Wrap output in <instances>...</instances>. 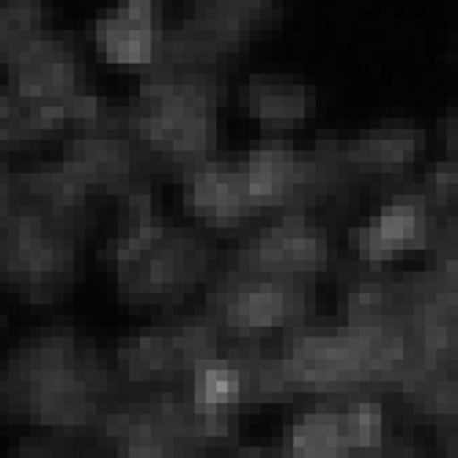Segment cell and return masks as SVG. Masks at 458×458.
I'll return each mask as SVG.
<instances>
[{
	"label": "cell",
	"instance_id": "cell-12",
	"mask_svg": "<svg viewBox=\"0 0 458 458\" xmlns=\"http://www.w3.org/2000/svg\"><path fill=\"white\" fill-rule=\"evenodd\" d=\"M426 135L411 127H382L362 132L349 148V165L354 174H370V176H395L401 174L409 159L423 151Z\"/></svg>",
	"mask_w": 458,
	"mask_h": 458
},
{
	"label": "cell",
	"instance_id": "cell-20",
	"mask_svg": "<svg viewBox=\"0 0 458 458\" xmlns=\"http://www.w3.org/2000/svg\"><path fill=\"white\" fill-rule=\"evenodd\" d=\"M426 198L431 206H445L458 192V168L455 165H439V168L428 171L426 176Z\"/></svg>",
	"mask_w": 458,
	"mask_h": 458
},
{
	"label": "cell",
	"instance_id": "cell-10",
	"mask_svg": "<svg viewBox=\"0 0 458 458\" xmlns=\"http://www.w3.org/2000/svg\"><path fill=\"white\" fill-rule=\"evenodd\" d=\"M247 190L259 200V206H283L302 198H310L308 187V165L305 154H297L294 148L269 143L261 148H253L242 162Z\"/></svg>",
	"mask_w": 458,
	"mask_h": 458
},
{
	"label": "cell",
	"instance_id": "cell-25",
	"mask_svg": "<svg viewBox=\"0 0 458 458\" xmlns=\"http://www.w3.org/2000/svg\"><path fill=\"white\" fill-rule=\"evenodd\" d=\"M0 329H4V316H0Z\"/></svg>",
	"mask_w": 458,
	"mask_h": 458
},
{
	"label": "cell",
	"instance_id": "cell-16",
	"mask_svg": "<svg viewBox=\"0 0 458 458\" xmlns=\"http://www.w3.org/2000/svg\"><path fill=\"white\" fill-rule=\"evenodd\" d=\"M346 450L357 455H370L385 447V418L377 401H360L344 411Z\"/></svg>",
	"mask_w": 458,
	"mask_h": 458
},
{
	"label": "cell",
	"instance_id": "cell-5",
	"mask_svg": "<svg viewBox=\"0 0 458 458\" xmlns=\"http://www.w3.org/2000/svg\"><path fill=\"white\" fill-rule=\"evenodd\" d=\"M327 256L329 247L321 231L302 215H285L267 233L236 247L228 269L253 277H308L327 264Z\"/></svg>",
	"mask_w": 458,
	"mask_h": 458
},
{
	"label": "cell",
	"instance_id": "cell-13",
	"mask_svg": "<svg viewBox=\"0 0 458 458\" xmlns=\"http://www.w3.org/2000/svg\"><path fill=\"white\" fill-rule=\"evenodd\" d=\"M291 453L310 455V458L349 453L346 434H344V411L316 409V411L300 414L294 428H291Z\"/></svg>",
	"mask_w": 458,
	"mask_h": 458
},
{
	"label": "cell",
	"instance_id": "cell-17",
	"mask_svg": "<svg viewBox=\"0 0 458 458\" xmlns=\"http://www.w3.org/2000/svg\"><path fill=\"white\" fill-rule=\"evenodd\" d=\"M45 138L38 132L33 113L25 99H20L9 86L0 89V154L20 151Z\"/></svg>",
	"mask_w": 458,
	"mask_h": 458
},
{
	"label": "cell",
	"instance_id": "cell-24",
	"mask_svg": "<svg viewBox=\"0 0 458 458\" xmlns=\"http://www.w3.org/2000/svg\"><path fill=\"white\" fill-rule=\"evenodd\" d=\"M6 58H9V41H6L4 30H0V64H6Z\"/></svg>",
	"mask_w": 458,
	"mask_h": 458
},
{
	"label": "cell",
	"instance_id": "cell-19",
	"mask_svg": "<svg viewBox=\"0 0 458 458\" xmlns=\"http://www.w3.org/2000/svg\"><path fill=\"white\" fill-rule=\"evenodd\" d=\"M357 256L365 264H390L395 259H401L406 250L382 228L379 220H368L357 228Z\"/></svg>",
	"mask_w": 458,
	"mask_h": 458
},
{
	"label": "cell",
	"instance_id": "cell-11",
	"mask_svg": "<svg viewBox=\"0 0 458 458\" xmlns=\"http://www.w3.org/2000/svg\"><path fill=\"white\" fill-rule=\"evenodd\" d=\"M244 107L261 130L288 132L297 130L313 113V91L297 82L272 77H253L244 86Z\"/></svg>",
	"mask_w": 458,
	"mask_h": 458
},
{
	"label": "cell",
	"instance_id": "cell-6",
	"mask_svg": "<svg viewBox=\"0 0 458 458\" xmlns=\"http://www.w3.org/2000/svg\"><path fill=\"white\" fill-rule=\"evenodd\" d=\"M6 86L28 105H66L82 89L74 41L53 30L20 45L6 58Z\"/></svg>",
	"mask_w": 458,
	"mask_h": 458
},
{
	"label": "cell",
	"instance_id": "cell-8",
	"mask_svg": "<svg viewBox=\"0 0 458 458\" xmlns=\"http://www.w3.org/2000/svg\"><path fill=\"white\" fill-rule=\"evenodd\" d=\"M162 38L159 0H118L115 9L94 25L97 55L121 66H148L159 55Z\"/></svg>",
	"mask_w": 458,
	"mask_h": 458
},
{
	"label": "cell",
	"instance_id": "cell-3",
	"mask_svg": "<svg viewBox=\"0 0 458 458\" xmlns=\"http://www.w3.org/2000/svg\"><path fill=\"white\" fill-rule=\"evenodd\" d=\"M77 236L25 206L0 231V288L28 305H53L77 283Z\"/></svg>",
	"mask_w": 458,
	"mask_h": 458
},
{
	"label": "cell",
	"instance_id": "cell-4",
	"mask_svg": "<svg viewBox=\"0 0 458 458\" xmlns=\"http://www.w3.org/2000/svg\"><path fill=\"white\" fill-rule=\"evenodd\" d=\"M58 162L72 182L91 198H121L123 192L146 187L154 168L123 107H107L97 123L74 130V138L66 143Z\"/></svg>",
	"mask_w": 458,
	"mask_h": 458
},
{
	"label": "cell",
	"instance_id": "cell-26",
	"mask_svg": "<svg viewBox=\"0 0 458 458\" xmlns=\"http://www.w3.org/2000/svg\"><path fill=\"white\" fill-rule=\"evenodd\" d=\"M198 4H200V0H198Z\"/></svg>",
	"mask_w": 458,
	"mask_h": 458
},
{
	"label": "cell",
	"instance_id": "cell-9",
	"mask_svg": "<svg viewBox=\"0 0 458 458\" xmlns=\"http://www.w3.org/2000/svg\"><path fill=\"white\" fill-rule=\"evenodd\" d=\"M113 368L123 385V393H151L174 387L176 379H184L168 324L146 327L123 338L115 349Z\"/></svg>",
	"mask_w": 458,
	"mask_h": 458
},
{
	"label": "cell",
	"instance_id": "cell-1",
	"mask_svg": "<svg viewBox=\"0 0 458 458\" xmlns=\"http://www.w3.org/2000/svg\"><path fill=\"white\" fill-rule=\"evenodd\" d=\"M123 395L115 368L72 324L38 327L0 368V414L72 442L94 439L105 409Z\"/></svg>",
	"mask_w": 458,
	"mask_h": 458
},
{
	"label": "cell",
	"instance_id": "cell-21",
	"mask_svg": "<svg viewBox=\"0 0 458 458\" xmlns=\"http://www.w3.org/2000/svg\"><path fill=\"white\" fill-rule=\"evenodd\" d=\"M17 206V171L6 159H0V231L9 223Z\"/></svg>",
	"mask_w": 458,
	"mask_h": 458
},
{
	"label": "cell",
	"instance_id": "cell-15",
	"mask_svg": "<svg viewBox=\"0 0 458 458\" xmlns=\"http://www.w3.org/2000/svg\"><path fill=\"white\" fill-rule=\"evenodd\" d=\"M0 30L9 41V55L25 41L50 30L47 0H0Z\"/></svg>",
	"mask_w": 458,
	"mask_h": 458
},
{
	"label": "cell",
	"instance_id": "cell-23",
	"mask_svg": "<svg viewBox=\"0 0 458 458\" xmlns=\"http://www.w3.org/2000/svg\"><path fill=\"white\" fill-rule=\"evenodd\" d=\"M447 148H450V154L458 159V115H453V118L447 121Z\"/></svg>",
	"mask_w": 458,
	"mask_h": 458
},
{
	"label": "cell",
	"instance_id": "cell-2",
	"mask_svg": "<svg viewBox=\"0 0 458 458\" xmlns=\"http://www.w3.org/2000/svg\"><path fill=\"white\" fill-rule=\"evenodd\" d=\"M118 209V231L99 253L115 269L118 300L135 308H171L182 302L209 275V242L168 228L151 192L121 198Z\"/></svg>",
	"mask_w": 458,
	"mask_h": 458
},
{
	"label": "cell",
	"instance_id": "cell-14",
	"mask_svg": "<svg viewBox=\"0 0 458 458\" xmlns=\"http://www.w3.org/2000/svg\"><path fill=\"white\" fill-rule=\"evenodd\" d=\"M428 209H431V203L423 192L420 195L401 192L385 203V209L379 212L377 220L403 250H420L426 247L428 233H431Z\"/></svg>",
	"mask_w": 458,
	"mask_h": 458
},
{
	"label": "cell",
	"instance_id": "cell-22",
	"mask_svg": "<svg viewBox=\"0 0 458 458\" xmlns=\"http://www.w3.org/2000/svg\"><path fill=\"white\" fill-rule=\"evenodd\" d=\"M212 4H220V6L231 9L233 14L244 17L253 28L259 22H264L275 9V0H212Z\"/></svg>",
	"mask_w": 458,
	"mask_h": 458
},
{
	"label": "cell",
	"instance_id": "cell-18",
	"mask_svg": "<svg viewBox=\"0 0 458 458\" xmlns=\"http://www.w3.org/2000/svg\"><path fill=\"white\" fill-rule=\"evenodd\" d=\"M344 308L352 321H385L393 310V291L382 280L362 277L344 294Z\"/></svg>",
	"mask_w": 458,
	"mask_h": 458
},
{
	"label": "cell",
	"instance_id": "cell-7",
	"mask_svg": "<svg viewBox=\"0 0 458 458\" xmlns=\"http://www.w3.org/2000/svg\"><path fill=\"white\" fill-rule=\"evenodd\" d=\"M182 203L190 217L209 228H236L261 212L259 200L247 190L242 165L212 157L184 171Z\"/></svg>",
	"mask_w": 458,
	"mask_h": 458
}]
</instances>
